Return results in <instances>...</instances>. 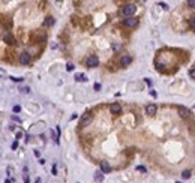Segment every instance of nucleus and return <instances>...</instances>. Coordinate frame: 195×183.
I'll use <instances>...</instances> for the list:
<instances>
[{
    "label": "nucleus",
    "instance_id": "obj_3",
    "mask_svg": "<svg viewBox=\"0 0 195 183\" xmlns=\"http://www.w3.org/2000/svg\"><path fill=\"white\" fill-rule=\"evenodd\" d=\"M86 65L89 68H96L99 65V59H98L96 56H89L87 60H86Z\"/></svg>",
    "mask_w": 195,
    "mask_h": 183
},
{
    "label": "nucleus",
    "instance_id": "obj_28",
    "mask_svg": "<svg viewBox=\"0 0 195 183\" xmlns=\"http://www.w3.org/2000/svg\"><path fill=\"white\" fill-rule=\"evenodd\" d=\"M15 137H17V141H18V138H21V137H23V134H21V132H17V134H15Z\"/></svg>",
    "mask_w": 195,
    "mask_h": 183
},
{
    "label": "nucleus",
    "instance_id": "obj_33",
    "mask_svg": "<svg viewBox=\"0 0 195 183\" xmlns=\"http://www.w3.org/2000/svg\"><path fill=\"white\" fill-rule=\"evenodd\" d=\"M35 183H41V179H36V182Z\"/></svg>",
    "mask_w": 195,
    "mask_h": 183
},
{
    "label": "nucleus",
    "instance_id": "obj_34",
    "mask_svg": "<svg viewBox=\"0 0 195 183\" xmlns=\"http://www.w3.org/2000/svg\"><path fill=\"white\" fill-rule=\"evenodd\" d=\"M5 183H11V180H9V179H8V180H5Z\"/></svg>",
    "mask_w": 195,
    "mask_h": 183
},
{
    "label": "nucleus",
    "instance_id": "obj_8",
    "mask_svg": "<svg viewBox=\"0 0 195 183\" xmlns=\"http://www.w3.org/2000/svg\"><path fill=\"white\" fill-rule=\"evenodd\" d=\"M146 113L149 116H153V114H156V105L155 104H149L146 107Z\"/></svg>",
    "mask_w": 195,
    "mask_h": 183
},
{
    "label": "nucleus",
    "instance_id": "obj_25",
    "mask_svg": "<svg viewBox=\"0 0 195 183\" xmlns=\"http://www.w3.org/2000/svg\"><path fill=\"white\" fill-rule=\"evenodd\" d=\"M24 183H30V179H29L27 174H24Z\"/></svg>",
    "mask_w": 195,
    "mask_h": 183
},
{
    "label": "nucleus",
    "instance_id": "obj_4",
    "mask_svg": "<svg viewBox=\"0 0 195 183\" xmlns=\"http://www.w3.org/2000/svg\"><path fill=\"white\" fill-rule=\"evenodd\" d=\"M123 24L126 27H137L138 26V18H134V17H129V18L123 20Z\"/></svg>",
    "mask_w": 195,
    "mask_h": 183
},
{
    "label": "nucleus",
    "instance_id": "obj_10",
    "mask_svg": "<svg viewBox=\"0 0 195 183\" xmlns=\"http://www.w3.org/2000/svg\"><path fill=\"white\" fill-rule=\"evenodd\" d=\"M3 41H5V42H8V44H11V45L17 44V42H15V39H14L12 35H5V36H3Z\"/></svg>",
    "mask_w": 195,
    "mask_h": 183
},
{
    "label": "nucleus",
    "instance_id": "obj_23",
    "mask_svg": "<svg viewBox=\"0 0 195 183\" xmlns=\"http://www.w3.org/2000/svg\"><path fill=\"white\" fill-rule=\"evenodd\" d=\"M11 80H12V81H17V83H21V81H23V78H17V77H11Z\"/></svg>",
    "mask_w": 195,
    "mask_h": 183
},
{
    "label": "nucleus",
    "instance_id": "obj_7",
    "mask_svg": "<svg viewBox=\"0 0 195 183\" xmlns=\"http://www.w3.org/2000/svg\"><path fill=\"white\" fill-rule=\"evenodd\" d=\"M110 111H111V114H120V111H122V107H120V104H113L110 107Z\"/></svg>",
    "mask_w": 195,
    "mask_h": 183
},
{
    "label": "nucleus",
    "instance_id": "obj_15",
    "mask_svg": "<svg viewBox=\"0 0 195 183\" xmlns=\"http://www.w3.org/2000/svg\"><path fill=\"white\" fill-rule=\"evenodd\" d=\"M182 177H183V179H189V177H191V171H189V170L183 171V173H182Z\"/></svg>",
    "mask_w": 195,
    "mask_h": 183
},
{
    "label": "nucleus",
    "instance_id": "obj_19",
    "mask_svg": "<svg viewBox=\"0 0 195 183\" xmlns=\"http://www.w3.org/2000/svg\"><path fill=\"white\" fill-rule=\"evenodd\" d=\"M11 147H12V150H17V149H18V141H14Z\"/></svg>",
    "mask_w": 195,
    "mask_h": 183
},
{
    "label": "nucleus",
    "instance_id": "obj_21",
    "mask_svg": "<svg viewBox=\"0 0 195 183\" xmlns=\"http://www.w3.org/2000/svg\"><path fill=\"white\" fill-rule=\"evenodd\" d=\"M188 6H191V8H195V0H189V2H188Z\"/></svg>",
    "mask_w": 195,
    "mask_h": 183
},
{
    "label": "nucleus",
    "instance_id": "obj_11",
    "mask_svg": "<svg viewBox=\"0 0 195 183\" xmlns=\"http://www.w3.org/2000/svg\"><path fill=\"white\" fill-rule=\"evenodd\" d=\"M53 24H54V18H53V17H47L45 21H44V26H45V27H51Z\"/></svg>",
    "mask_w": 195,
    "mask_h": 183
},
{
    "label": "nucleus",
    "instance_id": "obj_27",
    "mask_svg": "<svg viewBox=\"0 0 195 183\" xmlns=\"http://www.w3.org/2000/svg\"><path fill=\"white\" fill-rule=\"evenodd\" d=\"M95 90H101V84H99V83H96V84H95Z\"/></svg>",
    "mask_w": 195,
    "mask_h": 183
},
{
    "label": "nucleus",
    "instance_id": "obj_6",
    "mask_svg": "<svg viewBox=\"0 0 195 183\" xmlns=\"http://www.w3.org/2000/svg\"><path fill=\"white\" fill-rule=\"evenodd\" d=\"M131 62H132V57L129 54H125V56H122V59H120V66H128Z\"/></svg>",
    "mask_w": 195,
    "mask_h": 183
},
{
    "label": "nucleus",
    "instance_id": "obj_5",
    "mask_svg": "<svg viewBox=\"0 0 195 183\" xmlns=\"http://www.w3.org/2000/svg\"><path fill=\"white\" fill-rule=\"evenodd\" d=\"M30 62H32V57L29 53H21L20 54V63L21 65H29Z\"/></svg>",
    "mask_w": 195,
    "mask_h": 183
},
{
    "label": "nucleus",
    "instance_id": "obj_16",
    "mask_svg": "<svg viewBox=\"0 0 195 183\" xmlns=\"http://www.w3.org/2000/svg\"><path fill=\"white\" fill-rule=\"evenodd\" d=\"M14 113H15V114H17V113H20V111H21V107H20V105H14Z\"/></svg>",
    "mask_w": 195,
    "mask_h": 183
},
{
    "label": "nucleus",
    "instance_id": "obj_13",
    "mask_svg": "<svg viewBox=\"0 0 195 183\" xmlns=\"http://www.w3.org/2000/svg\"><path fill=\"white\" fill-rule=\"evenodd\" d=\"M95 180H96V182H102V180H104L102 171H96V173H95Z\"/></svg>",
    "mask_w": 195,
    "mask_h": 183
},
{
    "label": "nucleus",
    "instance_id": "obj_9",
    "mask_svg": "<svg viewBox=\"0 0 195 183\" xmlns=\"http://www.w3.org/2000/svg\"><path fill=\"white\" fill-rule=\"evenodd\" d=\"M101 171H102V173H110V171H111V165L108 164L107 161H102V162H101Z\"/></svg>",
    "mask_w": 195,
    "mask_h": 183
},
{
    "label": "nucleus",
    "instance_id": "obj_31",
    "mask_svg": "<svg viewBox=\"0 0 195 183\" xmlns=\"http://www.w3.org/2000/svg\"><path fill=\"white\" fill-rule=\"evenodd\" d=\"M159 5L164 8V9H168V5H167V3H159Z\"/></svg>",
    "mask_w": 195,
    "mask_h": 183
},
{
    "label": "nucleus",
    "instance_id": "obj_35",
    "mask_svg": "<svg viewBox=\"0 0 195 183\" xmlns=\"http://www.w3.org/2000/svg\"><path fill=\"white\" fill-rule=\"evenodd\" d=\"M177 183H180V182H177Z\"/></svg>",
    "mask_w": 195,
    "mask_h": 183
},
{
    "label": "nucleus",
    "instance_id": "obj_30",
    "mask_svg": "<svg viewBox=\"0 0 195 183\" xmlns=\"http://www.w3.org/2000/svg\"><path fill=\"white\" fill-rule=\"evenodd\" d=\"M150 95H152L153 98H156V96H158V95H156V92H155V90H150Z\"/></svg>",
    "mask_w": 195,
    "mask_h": 183
},
{
    "label": "nucleus",
    "instance_id": "obj_24",
    "mask_svg": "<svg viewBox=\"0 0 195 183\" xmlns=\"http://www.w3.org/2000/svg\"><path fill=\"white\" fill-rule=\"evenodd\" d=\"M137 170L141 171V173H146V168H144V167H141V165H140V167H137Z\"/></svg>",
    "mask_w": 195,
    "mask_h": 183
},
{
    "label": "nucleus",
    "instance_id": "obj_1",
    "mask_svg": "<svg viewBox=\"0 0 195 183\" xmlns=\"http://www.w3.org/2000/svg\"><path fill=\"white\" fill-rule=\"evenodd\" d=\"M135 11H137V6H135L134 3H128V5H125V6L122 8V14L126 17V18L132 17V15L135 14Z\"/></svg>",
    "mask_w": 195,
    "mask_h": 183
},
{
    "label": "nucleus",
    "instance_id": "obj_12",
    "mask_svg": "<svg viewBox=\"0 0 195 183\" xmlns=\"http://www.w3.org/2000/svg\"><path fill=\"white\" fill-rule=\"evenodd\" d=\"M179 113H180V116L185 117V119H186V117H189V111L186 110L185 107H179Z\"/></svg>",
    "mask_w": 195,
    "mask_h": 183
},
{
    "label": "nucleus",
    "instance_id": "obj_14",
    "mask_svg": "<svg viewBox=\"0 0 195 183\" xmlns=\"http://www.w3.org/2000/svg\"><path fill=\"white\" fill-rule=\"evenodd\" d=\"M75 80H77V81H87V77H86L84 74H77V75H75Z\"/></svg>",
    "mask_w": 195,
    "mask_h": 183
},
{
    "label": "nucleus",
    "instance_id": "obj_17",
    "mask_svg": "<svg viewBox=\"0 0 195 183\" xmlns=\"http://www.w3.org/2000/svg\"><path fill=\"white\" fill-rule=\"evenodd\" d=\"M74 68H75V66H74L72 63H68V65H66V71H69V72H71V71H74Z\"/></svg>",
    "mask_w": 195,
    "mask_h": 183
},
{
    "label": "nucleus",
    "instance_id": "obj_29",
    "mask_svg": "<svg viewBox=\"0 0 195 183\" xmlns=\"http://www.w3.org/2000/svg\"><path fill=\"white\" fill-rule=\"evenodd\" d=\"M21 90L24 92V93H29V92H30V89H29V87H23V89H21Z\"/></svg>",
    "mask_w": 195,
    "mask_h": 183
},
{
    "label": "nucleus",
    "instance_id": "obj_18",
    "mask_svg": "<svg viewBox=\"0 0 195 183\" xmlns=\"http://www.w3.org/2000/svg\"><path fill=\"white\" fill-rule=\"evenodd\" d=\"M189 26H191V27H194V29H195V17H192V18L189 20Z\"/></svg>",
    "mask_w": 195,
    "mask_h": 183
},
{
    "label": "nucleus",
    "instance_id": "obj_20",
    "mask_svg": "<svg viewBox=\"0 0 195 183\" xmlns=\"http://www.w3.org/2000/svg\"><path fill=\"white\" fill-rule=\"evenodd\" d=\"M51 173H53V174H54V176H56V174H57V165H53V168H51Z\"/></svg>",
    "mask_w": 195,
    "mask_h": 183
},
{
    "label": "nucleus",
    "instance_id": "obj_22",
    "mask_svg": "<svg viewBox=\"0 0 195 183\" xmlns=\"http://www.w3.org/2000/svg\"><path fill=\"white\" fill-rule=\"evenodd\" d=\"M189 75H191V78L195 80V69H191V71H189Z\"/></svg>",
    "mask_w": 195,
    "mask_h": 183
},
{
    "label": "nucleus",
    "instance_id": "obj_32",
    "mask_svg": "<svg viewBox=\"0 0 195 183\" xmlns=\"http://www.w3.org/2000/svg\"><path fill=\"white\" fill-rule=\"evenodd\" d=\"M56 132H57V138H59V135H60V128H59V126L56 128Z\"/></svg>",
    "mask_w": 195,
    "mask_h": 183
},
{
    "label": "nucleus",
    "instance_id": "obj_26",
    "mask_svg": "<svg viewBox=\"0 0 195 183\" xmlns=\"http://www.w3.org/2000/svg\"><path fill=\"white\" fill-rule=\"evenodd\" d=\"M12 120H14V122H21L18 116H12Z\"/></svg>",
    "mask_w": 195,
    "mask_h": 183
},
{
    "label": "nucleus",
    "instance_id": "obj_2",
    "mask_svg": "<svg viewBox=\"0 0 195 183\" xmlns=\"http://www.w3.org/2000/svg\"><path fill=\"white\" fill-rule=\"evenodd\" d=\"M92 120H93V114L92 113H86V114H83L81 116V119H80V126H89L92 123Z\"/></svg>",
    "mask_w": 195,
    "mask_h": 183
}]
</instances>
